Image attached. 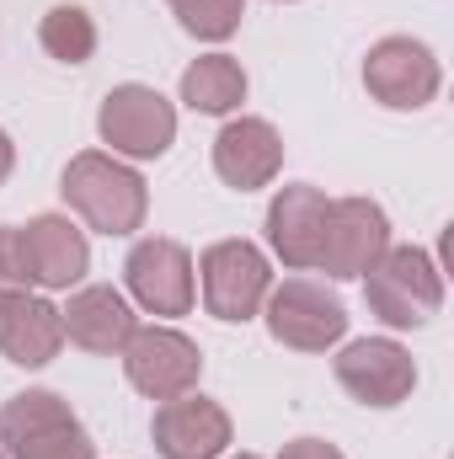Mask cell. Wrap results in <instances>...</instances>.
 Masks as SVG:
<instances>
[{"label":"cell","instance_id":"cell-1","mask_svg":"<svg viewBox=\"0 0 454 459\" xmlns=\"http://www.w3.org/2000/svg\"><path fill=\"white\" fill-rule=\"evenodd\" d=\"M65 204L102 235H134L144 225V209H150V193H144V177L118 166L113 155L102 150H86L65 166V182H59Z\"/></svg>","mask_w":454,"mask_h":459},{"label":"cell","instance_id":"cell-2","mask_svg":"<svg viewBox=\"0 0 454 459\" xmlns=\"http://www.w3.org/2000/svg\"><path fill=\"white\" fill-rule=\"evenodd\" d=\"M363 299L369 310L396 326V332H412V326H428L439 310H444V273L428 251L417 246H390L369 273H363Z\"/></svg>","mask_w":454,"mask_h":459},{"label":"cell","instance_id":"cell-3","mask_svg":"<svg viewBox=\"0 0 454 459\" xmlns=\"http://www.w3.org/2000/svg\"><path fill=\"white\" fill-rule=\"evenodd\" d=\"M0 455L11 459H97L81 417L54 390H22L0 406Z\"/></svg>","mask_w":454,"mask_h":459},{"label":"cell","instance_id":"cell-4","mask_svg":"<svg viewBox=\"0 0 454 459\" xmlns=\"http://www.w3.org/2000/svg\"><path fill=\"white\" fill-rule=\"evenodd\" d=\"M123 374L139 395L150 401H177L198 385L204 374V352L193 337L171 332V326H134V337L123 347Z\"/></svg>","mask_w":454,"mask_h":459},{"label":"cell","instance_id":"cell-5","mask_svg":"<svg viewBox=\"0 0 454 459\" xmlns=\"http://www.w3.org/2000/svg\"><path fill=\"white\" fill-rule=\"evenodd\" d=\"M363 86L380 108H396V113H417L439 97L444 75H439V59L428 43L417 38H380L363 59Z\"/></svg>","mask_w":454,"mask_h":459},{"label":"cell","instance_id":"cell-6","mask_svg":"<svg viewBox=\"0 0 454 459\" xmlns=\"http://www.w3.org/2000/svg\"><path fill=\"white\" fill-rule=\"evenodd\" d=\"M267 332L294 352H327L347 332V310L337 294H327L310 278H284L267 289Z\"/></svg>","mask_w":454,"mask_h":459},{"label":"cell","instance_id":"cell-7","mask_svg":"<svg viewBox=\"0 0 454 459\" xmlns=\"http://www.w3.org/2000/svg\"><path fill=\"white\" fill-rule=\"evenodd\" d=\"M204 273V305L214 321H251L273 289L267 278V256L251 246V240H220L204 251L198 262Z\"/></svg>","mask_w":454,"mask_h":459},{"label":"cell","instance_id":"cell-8","mask_svg":"<svg viewBox=\"0 0 454 459\" xmlns=\"http://www.w3.org/2000/svg\"><path fill=\"white\" fill-rule=\"evenodd\" d=\"M97 134L113 144L118 155L155 160L177 139V113H171V102L155 86H118V91H108V102L97 113Z\"/></svg>","mask_w":454,"mask_h":459},{"label":"cell","instance_id":"cell-9","mask_svg":"<svg viewBox=\"0 0 454 459\" xmlns=\"http://www.w3.org/2000/svg\"><path fill=\"white\" fill-rule=\"evenodd\" d=\"M128 294L150 310V316H188L193 310V256L182 240L150 235L128 251L123 262Z\"/></svg>","mask_w":454,"mask_h":459},{"label":"cell","instance_id":"cell-10","mask_svg":"<svg viewBox=\"0 0 454 459\" xmlns=\"http://www.w3.org/2000/svg\"><path fill=\"white\" fill-rule=\"evenodd\" d=\"M390 251V220L369 198H337L327 214V240H321V273L332 278H363L380 256Z\"/></svg>","mask_w":454,"mask_h":459},{"label":"cell","instance_id":"cell-11","mask_svg":"<svg viewBox=\"0 0 454 459\" xmlns=\"http://www.w3.org/2000/svg\"><path fill=\"white\" fill-rule=\"evenodd\" d=\"M337 385L363 406H401L417 385V363L390 337H363L337 352Z\"/></svg>","mask_w":454,"mask_h":459},{"label":"cell","instance_id":"cell-12","mask_svg":"<svg viewBox=\"0 0 454 459\" xmlns=\"http://www.w3.org/2000/svg\"><path fill=\"white\" fill-rule=\"evenodd\" d=\"M150 438H155L161 459H220L230 449V417L220 401L188 390L177 401H161Z\"/></svg>","mask_w":454,"mask_h":459},{"label":"cell","instance_id":"cell-13","mask_svg":"<svg viewBox=\"0 0 454 459\" xmlns=\"http://www.w3.org/2000/svg\"><path fill=\"white\" fill-rule=\"evenodd\" d=\"M327 214H332V198L310 182H294L273 198L267 209V240L273 251L284 256V267L305 273L321 262V240H327Z\"/></svg>","mask_w":454,"mask_h":459},{"label":"cell","instance_id":"cell-14","mask_svg":"<svg viewBox=\"0 0 454 459\" xmlns=\"http://www.w3.org/2000/svg\"><path fill=\"white\" fill-rule=\"evenodd\" d=\"M284 166V139L273 123L262 117H235L220 128L214 139V171L220 182L235 187V193H251V187H267Z\"/></svg>","mask_w":454,"mask_h":459},{"label":"cell","instance_id":"cell-15","mask_svg":"<svg viewBox=\"0 0 454 459\" xmlns=\"http://www.w3.org/2000/svg\"><path fill=\"white\" fill-rule=\"evenodd\" d=\"M59 321H65L70 342L97 352V358L123 352L128 337H134V310H128V299L118 294L113 283H86L81 294H70V305L59 310Z\"/></svg>","mask_w":454,"mask_h":459},{"label":"cell","instance_id":"cell-16","mask_svg":"<svg viewBox=\"0 0 454 459\" xmlns=\"http://www.w3.org/2000/svg\"><path fill=\"white\" fill-rule=\"evenodd\" d=\"M22 235H27L32 278H38L43 289H70V283L86 278V267H92V246H86V235L70 225L65 214H38Z\"/></svg>","mask_w":454,"mask_h":459},{"label":"cell","instance_id":"cell-17","mask_svg":"<svg viewBox=\"0 0 454 459\" xmlns=\"http://www.w3.org/2000/svg\"><path fill=\"white\" fill-rule=\"evenodd\" d=\"M65 347V321L48 299H32V294H5V337L0 352L22 368H43L54 352Z\"/></svg>","mask_w":454,"mask_h":459},{"label":"cell","instance_id":"cell-18","mask_svg":"<svg viewBox=\"0 0 454 459\" xmlns=\"http://www.w3.org/2000/svg\"><path fill=\"white\" fill-rule=\"evenodd\" d=\"M182 102L193 113H235L246 102V70L230 59V54H209L198 65L182 70Z\"/></svg>","mask_w":454,"mask_h":459},{"label":"cell","instance_id":"cell-19","mask_svg":"<svg viewBox=\"0 0 454 459\" xmlns=\"http://www.w3.org/2000/svg\"><path fill=\"white\" fill-rule=\"evenodd\" d=\"M38 43L48 48V59L59 65H86L97 54V22L81 11V5H54L43 22H38Z\"/></svg>","mask_w":454,"mask_h":459},{"label":"cell","instance_id":"cell-20","mask_svg":"<svg viewBox=\"0 0 454 459\" xmlns=\"http://www.w3.org/2000/svg\"><path fill=\"white\" fill-rule=\"evenodd\" d=\"M171 11L204 43H225L230 32L240 27V0H171Z\"/></svg>","mask_w":454,"mask_h":459},{"label":"cell","instance_id":"cell-21","mask_svg":"<svg viewBox=\"0 0 454 459\" xmlns=\"http://www.w3.org/2000/svg\"><path fill=\"white\" fill-rule=\"evenodd\" d=\"M32 278V256H27V235L16 225H0V294H27Z\"/></svg>","mask_w":454,"mask_h":459},{"label":"cell","instance_id":"cell-22","mask_svg":"<svg viewBox=\"0 0 454 459\" xmlns=\"http://www.w3.org/2000/svg\"><path fill=\"white\" fill-rule=\"evenodd\" d=\"M278 459H342V449L321 444V438H294V444H284Z\"/></svg>","mask_w":454,"mask_h":459},{"label":"cell","instance_id":"cell-23","mask_svg":"<svg viewBox=\"0 0 454 459\" xmlns=\"http://www.w3.org/2000/svg\"><path fill=\"white\" fill-rule=\"evenodd\" d=\"M11 166H16V144H11V134L0 128V187H5V177H11Z\"/></svg>","mask_w":454,"mask_h":459},{"label":"cell","instance_id":"cell-24","mask_svg":"<svg viewBox=\"0 0 454 459\" xmlns=\"http://www.w3.org/2000/svg\"><path fill=\"white\" fill-rule=\"evenodd\" d=\"M0 337H5V294H0Z\"/></svg>","mask_w":454,"mask_h":459},{"label":"cell","instance_id":"cell-25","mask_svg":"<svg viewBox=\"0 0 454 459\" xmlns=\"http://www.w3.org/2000/svg\"><path fill=\"white\" fill-rule=\"evenodd\" d=\"M240 459H257V455H240Z\"/></svg>","mask_w":454,"mask_h":459},{"label":"cell","instance_id":"cell-26","mask_svg":"<svg viewBox=\"0 0 454 459\" xmlns=\"http://www.w3.org/2000/svg\"><path fill=\"white\" fill-rule=\"evenodd\" d=\"M0 459H5V455H0Z\"/></svg>","mask_w":454,"mask_h":459}]
</instances>
